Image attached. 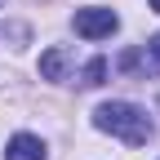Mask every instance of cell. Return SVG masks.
<instances>
[{
	"instance_id": "obj_1",
	"label": "cell",
	"mask_w": 160,
	"mask_h": 160,
	"mask_svg": "<svg viewBox=\"0 0 160 160\" xmlns=\"http://www.w3.org/2000/svg\"><path fill=\"white\" fill-rule=\"evenodd\" d=\"M93 125L102 129V133H116L120 142H129V147L151 142V133H156L151 116L142 107H133V102H102V107L93 111Z\"/></svg>"
},
{
	"instance_id": "obj_2",
	"label": "cell",
	"mask_w": 160,
	"mask_h": 160,
	"mask_svg": "<svg viewBox=\"0 0 160 160\" xmlns=\"http://www.w3.org/2000/svg\"><path fill=\"white\" fill-rule=\"evenodd\" d=\"M116 27L120 22H116L111 9H76V36H85V40H102Z\"/></svg>"
},
{
	"instance_id": "obj_3",
	"label": "cell",
	"mask_w": 160,
	"mask_h": 160,
	"mask_svg": "<svg viewBox=\"0 0 160 160\" xmlns=\"http://www.w3.org/2000/svg\"><path fill=\"white\" fill-rule=\"evenodd\" d=\"M5 160H45V142L36 133H13L5 147Z\"/></svg>"
},
{
	"instance_id": "obj_4",
	"label": "cell",
	"mask_w": 160,
	"mask_h": 160,
	"mask_svg": "<svg viewBox=\"0 0 160 160\" xmlns=\"http://www.w3.org/2000/svg\"><path fill=\"white\" fill-rule=\"evenodd\" d=\"M67 62H71V58H67V49H49L45 58H40V76H45V80H62Z\"/></svg>"
},
{
	"instance_id": "obj_5",
	"label": "cell",
	"mask_w": 160,
	"mask_h": 160,
	"mask_svg": "<svg viewBox=\"0 0 160 160\" xmlns=\"http://www.w3.org/2000/svg\"><path fill=\"white\" fill-rule=\"evenodd\" d=\"M102 76H107V62H102V58H93V62L80 71V85H85V89H93V85H102Z\"/></svg>"
},
{
	"instance_id": "obj_6",
	"label": "cell",
	"mask_w": 160,
	"mask_h": 160,
	"mask_svg": "<svg viewBox=\"0 0 160 160\" xmlns=\"http://www.w3.org/2000/svg\"><path fill=\"white\" fill-rule=\"evenodd\" d=\"M147 49H151V58H156V67H160V36L151 40V45H147Z\"/></svg>"
},
{
	"instance_id": "obj_7",
	"label": "cell",
	"mask_w": 160,
	"mask_h": 160,
	"mask_svg": "<svg viewBox=\"0 0 160 160\" xmlns=\"http://www.w3.org/2000/svg\"><path fill=\"white\" fill-rule=\"evenodd\" d=\"M151 9H156V13H160V0H151Z\"/></svg>"
},
{
	"instance_id": "obj_8",
	"label": "cell",
	"mask_w": 160,
	"mask_h": 160,
	"mask_svg": "<svg viewBox=\"0 0 160 160\" xmlns=\"http://www.w3.org/2000/svg\"><path fill=\"white\" fill-rule=\"evenodd\" d=\"M0 5H5V0H0Z\"/></svg>"
}]
</instances>
